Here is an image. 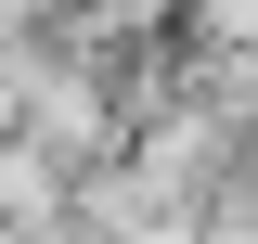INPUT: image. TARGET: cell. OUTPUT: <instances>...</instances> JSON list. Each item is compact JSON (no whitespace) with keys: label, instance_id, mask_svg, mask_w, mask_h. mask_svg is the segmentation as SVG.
<instances>
[{"label":"cell","instance_id":"cell-1","mask_svg":"<svg viewBox=\"0 0 258 244\" xmlns=\"http://www.w3.org/2000/svg\"><path fill=\"white\" fill-rule=\"evenodd\" d=\"M194 39L232 52V64H258V0H194Z\"/></svg>","mask_w":258,"mask_h":244},{"label":"cell","instance_id":"cell-2","mask_svg":"<svg viewBox=\"0 0 258 244\" xmlns=\"http://www.w3.org/2000/svg\"><path fill=\"white\" fill-rule=\"evenodd\" d=\"M39 13H52V0H0V52H13V39H39Z\"/></svg>","mask_w":258,"mask_h":244},{"label":"cell","instance_id":"cell-3","mask_svg":"<svg viewBox=\"0 0 258 244\" xmlns=\"http://www.w3.org/2000/svg\"><path fill=\"white\" fill-rule=\"evenodd\" d=\"M78 13H103V0H78Z\"/></svg>","mask_w":258,"mask_h":244}]
</instances>
